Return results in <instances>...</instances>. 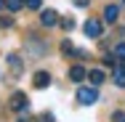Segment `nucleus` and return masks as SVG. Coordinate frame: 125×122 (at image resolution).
Wrapping results in <instances>:
<instances>
[{
  "label": "nucleus",
  "instance_id": "6e6552de",
  "mask_svg": "<svg viewBox=\"0 0 125 122\" xmlns=\"http://www.w3.org/2000/svg\"><path fill=\"white\" fill-rule=\"evenodd\" d=\"M112 80L117 88H125V61H120L115 69H112Z\"/></svg>",
  "mask_w": 125,
  "mask_h": 122
},
{
  "label": "nucleus",
  "instance_id": "4468645a",
  "mask_svg": "<svg viewBox=\"0 0 125 122\" xmlns=\"http://www.w3.org/2000/svg\"><path fill=\"white\" fill-rule=\"evenodd\" d=\"M115 58L125 61V43H117V45H115Z\"/></svg>",
  "mask_w": 125,
  "mask_h": 122
},
{
  "label": "nucleus",
  "instance_id": "39448f33",
  "mask_svg": "<svg viewBox=\"0 0 125 122\" xmlns=\"http://www.w3.org/2000/svg\"><path fill=\"white\" fill-rule=\"evenodd\" d=\"M83 29H85V35H88V37H93V40H96V37H101V32H104V27H101L99 19H88Z\"/></svg>",
  "mask_w": 125,
  "mask_h": 122
},
{
  "label": "nucleus",
  "instance_id": "423d86ee",
  "mask_svg": "<svg viewBox=\"0 0 125 122\" xmlns=\"http://www.w3.org/2000/svg\"><path fill=\"white\" fill-rule=\"evenodd\" d=\"M59 21H61V19H59V13H56L53 8H45V11L40 13V24L43 27H56Z\"/></svg>",
  "mask_w": 125,
  "mask_h": 122
},
{
  "label": "nucleus",
  "instance_id": "f8f14e48",
  "mask_svg": "<svg viewBox=\"0 0 125 122\" xmlns=\"http://www.w3.org/2000/svg\"><path fill=\"white\" fill-rule=\"evenodd\" d=\"M5 8H8L11 13H16V11L24 8V0H5Z\"/></svg>",
  "mask_w": 125,
  "mask_h": 122
},
{
  "label": "nucleus",
  "instance_id": "1a4fd4ad",
  "mask_svg": "<svg viewBox=\"0 0 125 122\" xmlns=\"http://www.w3.org/2000/svg\"><path fill=\"white\" fill-rule=\"evenodd\" d=\"M117 16H120V5H115V3H112V5H106V8H104V21H106V24H115V21H117Z\"/></svg>",
  "mask_w": 125,
  "mask_h": 122
},
{
  "label": "nucleus",
  "instance_id": "a211bd4d",
  "mask_svg": "<svg viewBox=\"0 0 125 122\" xmlns=\"http://www.w3.org/2000/svg\"><path fill=\"white\" fill-rule=\"evenodd\" d=\"M24 5H27V8H32V11H37V8L43 5V0H24Z\"/></svg>",
  "mask_w": 125,
  "mask_h": 122
},
{
  "label": "nucleus",
  "instance_id": "f257e3e1",
  "mask_svg": "<svg viewBox=\"0 0 125 122\" xmlns=\"http://www.w3.org/2000/svg\"><path fill=\"white\" fill-rule=\"evenodd\" d=\"M24 48H27V53L32 56V58H40L45 50H48V45L37 37V35H27V40H24Z\"/></svg>",
  "mask_w": 125,
  "mask_h": 122
},
{
  "label": "nucleus",
  "instance_id": "6ab92c4d",
  "mask_svg": "<svg viewBox=\"0 0 125 122\" xmlns=\"http://www.w3.org/2000/svg\"><path fill=\"white\" fill-rule=\"evenodd\" d=\"M112 122H125V112H115L112 114Z\"/></svg>",
  "mask_w": 125,
  "mask_h": 122
},
{
  "label": "nucleus",
  "instance_id": "ddd939ff",
  "mask_svg": "<svg viewBox=\"0 0 125 122\" xmlns=\"http://www.w3.org/2000/svg\"><path fill=\"white\" fill-rule=\"evenodd\" d=\"M59 24H61V29H67V32H72V29H75V19H72V16H64V19H61Z\"/></svg>",
  "mask_w": 125,
  "mask_h": 122
},
{
  "label": "nucleus",
  "instance_id": "f03ea898",
  "mask_svg": "<svg viewBox=\"0 0 125 122\" xmlns=\"http://www.w3.org/2000/svg\"><path fill=\"white\" fill-rule=\"evenodd\" d=\"M5 64H8V69H11V80H19L21 72H24V58L19 56V53H11L8 58H5Z\"/></svg>",
  "mask_w": 125,
  "mask_h": 122
},
{
  "label": "nucleus",
  "instance_id": "9d476101",
  "mask_svg": "<svg viewBox=\"0 0 125 122\" xmlns=\"http://www.w3.org/2000/svg\"><path fill=\"white\" fill-rule=\"evenodd\" d=\"M85 77H88V72H85V69H83L80 64H75V66H69V80H72V82H83Z\"/></svg>",
  "mask_w": 125,
  "mask_h": 122
},
{
  "label": "nucleus",
  "instance_id": "aec40b11",
  "mask_svg": "<svg viewBox=\"0 0 125 122\" xmlns=\"http://www.w3.org/2000/svg\"><path fill=\"white\" fill-rule=\"evenodd\" d=\"M72 3H75L77 8H88V5H91V0H72Z\"/></svg>",
  "mask_w": 125,
  "mask_h": 122
},
{
  "label": "nucleus",
  "instance_id": "4be33fe9",
  "mask_svg": "<svg viewBox=\"0 0 125 122\" xmlns=\"http://www.w3.org/2000/svg\"><path fill=\"white\" fill-rule=\"evenodd\" d=\"M0 117H3V103H0Z\"/></svg>",
  "mask_w": 125,
  "mask_h": 122
},
{
  "label": "nucleus",
  "instance_id": "dca6fc26",
  "mask_svg": "<svg viewBox=\"0 0 125 122\" xmlns=\"http://www.w3.org/2000/svg\"><path fill=\"white\" fill-rule=\"evenodd\" d=\"M13 27V16H0V29H11Z\"/></svg>",
  "mask_w": 125,
  "mask_h": 122
},
{
  "label": "nucleus",
  "instance_id": "7ed1b4c3",
  "mask_svg": "<svg viewBox=\"0 0 125 122\" xmlns=\"http://www.w3.org/2000/svg\"><path fill=\"white\" fill-rule=\"evenodd\" d=\"M77 101H80L83 106H93V103L99 101V90H96V85H91V88H80V90H77Z\"/></svg>",
  "mask_w": 125,
  "mask_h": 122
},
{
  "label": "nucleus",
  "instance_id": "412c9836",
  "mask_svg": "<svg viewBox=\"0 0 125 122\" xmlns=\"http://www.w3.org/2000/svg\"><path fill=\"white\" fill-rule=\"evenodd\" d=\"M16 122H35V120H32L29 114H21V117H19V120H16Z\"/></svg>",
  "mask_w": 125,
  "mask_h": 122
},
{
  "label": "nucleus",
  "instance_id": "2eb2a0df",
  "mask_svg": "<svg viewBox=\"0 0 125 122\" xmlns=\"http://www.w3.org/2000/svg\"><path fill=\"white\" fill-rule=\"evenodd\" d=\"M61 53H64V56H72V53H75V45H72L69 40H64V43H61Z\"/></svg>",
  "mask_w": 125,
  "mask_h": 122
},
{
  "label": "nucleus",
  "instance_id": "9b49d317",
  "mask_svg": "<svg viewBox=\"0 0 125 122\" xmlns=\"http://www.w3.org/2000/svg\"><path fill=\"white\" fill-rule=\"evenodd\" d=\"M88 80H91V85H96V88H99L106 77H104V72H101V69H91V72H88Z\"/></svg>",
  "mask_w": 125,
  "mask_h": 122
},
{
  "label": "nucleus",
  "instance_id": "f3484780",
  "mask_svg": "<svg viewBox=\"0 0 125 122\" xmlns=\"http://www.w3.org/2000/svg\"><path fill=\"white\" fill-rule=\"evenodd\" d=\"M35 122H56V120H53V114H51V112H43V114H40Z\"/></svg>",
  "mask_w": 125,
  "mask_h": 122
},
{
  "label": "nucleus",
  "instance_id": "5701e85b",
  "mask_svg": "<svg viewBox=\"0 0 125 122\" xmlns=\"http://www.w3.org/2000/svg\"><path fill=\"white\" fill-rule=\"evenodd\" d=\"M3 5H5V0H0V8H3Z\"/></svg>",
  "mask_w": 125,
  "mask_h": 122
},
{
  "label": "nucleus",
  "instance_id": "0eeeda50",
  "mask_svg": "<svg viewBox=\"0 0 125 122\" xmlns=\"http://www.w3.org/2000/svg\"><path fill=\"white\" fill-rule=\"evenodd\" d=\"M32 85L37 88V90H45L51 85V74L48 72H35V77H32Z\"/></svg>",
  "mask_w": 125,
  "mask_h": 122
},
{
  "label": "nucleus",
  "instance_id": "20e7f679",
  "mask_svg": "<svg viewBox=\"0 0 125 122\" xmlns=\"http://www.w3.org/2000/svg\"><path fill=\"white\" fill-rule=\"evenodd\" d=\"M27 106H29V98H27V93H21V90H16V93L11 96V101H8V109H13V112H24Z\"/></svg>",
  "mask_w": 125,
  "mask_h": 122
},
{
  "label": "nucleus",
  "instance_id": "b1692460",
  "mask_svg": "<svg viewBox=\"0 0 125 122\" xmlns=\"http://www.w3.org/2000/svg\"><path fill=\"white\" fill-rule=\"evenodd\" d=\"M123 3H125V0H123Z\"/></svg>",
  "mask_w": 125,
  "mask_h": 122
}]
</instances>
